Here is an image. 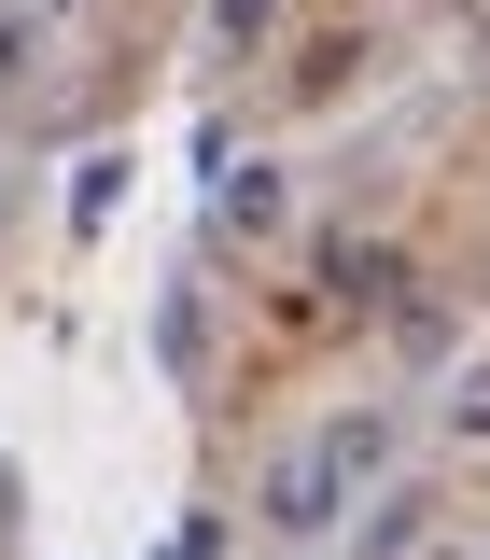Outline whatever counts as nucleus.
I'll return each instance as SVG.
<instances>
[{
	"label": "nucleus",
	"instance_id": "nucleus-3",
	"mask_svg": "<svg viewBox=\"0 0 490 560\" xmlns=\"http://www.w3.org/2000/svg\"><path fill=\"white\" fill-rule=\"evenodd\" d=\"M407 533H420V490H378V518H364V533H350L337 560H393V547H407Z\"/></svg>",
	"mask_w": 490,
	"mask_h": 560
},
{
	"label": "nucleus",
	"instance_id": "nucleus-1",
	"mask_svg": "<svg viewBox=\"0 0 490 560\" xmlns=\"http://www.w3.org/2000/svg\"><path fill=\"white\" fill-rule=\"evenodd\" d=\"M308 463H323V490H337V504H350V490H364V477H378V463H393V420H378V407H350V420H323V448H308Z\"/></svg>",
	"mask_w": 490,
	"mask_h": 560
},
{
	"label": "nucleus",
	"instance_id": "nucleus-2",
	"mask_svg": "<svg viewBox=\"0 0 490 560\" xmlns=\"http://www.w3.org/2000/svg\"><path fill=\"white\" fill-rule=\"evenodd\" d=\"M267 518H280V533H337V490H323V463H308V448L267 477Z\"/></svg>",
	"mask_w": 490,
	"mask_h": 560
},
{
	"label": "nucleus",
	"instance_id": "nucleus-7",
	"mask_svg": "<svg viewBox=\"0 0 490 560\" xmlns=\"http://www.w3.org/2000/svg\"><path fill=\"white\" fill-rule=\"evenodd\" d=\"M448 420H463V434H490V364L463 378V393H448Z\"/></svg>",
	"mask_w": 490,
	"mask_h": 560
},
{
	"label": "nucleus",
	"instance_id": "nucleus-6",
	"mask_svg": "<svg viewBox=\"0 0 490 560\" xmlns=\"http://www.w3.org/2000/svg\"><path fill=\"white\" fill-rule=\"evenodd\" d=\"M267 14H280V0H210V43H224V57H253V43H267Z\"/></svg>",
	"mask_w": 490,
	"mask_h": 560
},
{
	"label": "nucleus",
	"instance_id": "nucleus-4",
	"mask_svg": "<svg viewBox=\"0 0 490 560\" xmlns=\"http://www.w3.org/2000/svg\"><path fill=\"white\" fill-rule=\"evenodd\" d=\"M113 210H127V154H98V168H84V183H70V224H84V238H98V224H113Z\"/></svg>",
	"mask_w": 490,
	"mask_h": 560
},
{
	"label": "nucleus",
	"instance_id": "nucleus-8",
	"mask_svg": "<svg viewBox=\"0 0 490 560\" xmlns=\"http://www.w3.org/2000/svg\"><path fill=\"white\" fill-rule=\"evenodd\" d=\"M154 560H224V533H210V518H183V533H168Z\"/></svg>",
	"mask_w": 490,
	"mask_h": 560
},
{
	"label": "nucleus",
	"instance_id": "nucleus-5",
	"mask_svg": "<svg viewBox=\"0 0 490 560\" xmlns=\"http://www.w3.org/2000/svg\"><path fill=\"white\" fill-rule=\"evenodd\" d=\"M224 224L267 238V224H280V168H238V183H224Z\"/></svg>",
	"mask_w": 490,
	"mask_h": 560
},
{
	"label": "nucleus",
	"instance_id": "nucleus-9",
	"mask_svg": "<svg viewBox=\"0 0 490 560\" xmlns=\"http://www.w3.org/2000/svg\"><path fill=\"white\" fill-rule=\"evenodd\" d=\"M14 70H28V14H0V84H14Z\"/></svg>",
	"mask_w": 490,
	"mask_h": 560
}]
</instances>
